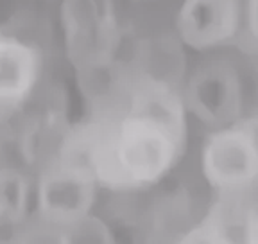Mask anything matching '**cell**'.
Wrapping results in <instances>:
<instances>
[{
	"instance_id": "cell-9",
	"label": "cell",
	"mask_w": 258,
	"mask_h": 244,
	"mask_svg": "<svg viewBox=\"0 0 258 244\" xmlns=\"http://www.w3.org/2000/svg\"><path fill=\"white\" fill-rule=\"evenodd\" d=\"M61 244H115L104 221L92 214L61 228Z\"/></svg>"
},
{
	"instance_id": "cell-11",
	"label": "cell",
	"mask_w": 258,
	"mask_h": 244,
	"mask_svg": "<svg viewBox=\"0 0 258 244\" xmlns=\"http://www.w3.org/2000/svg\"><path fill=\"white\" fill-rule=\"evenodd\" d=\"M246 244H258V221H251L246 233Z\"/></svg>"
},
{
	"instance_id": "cell-5",
	"label": "cell",
	"mask_w": 258,
	"mask_h": 244,
	"mask_svg": "<svg viewBox=\"0 0 258 244\" xmlns=\"http://www.w3.org/2000/svg\"><path fill=\"white\" fill-rule=\"evenodd\" d=\"M186 102L194 115L208 126L231 124L240 108V88L233 70L212 65L199 70L186 90Z\"/></svg>"
},
{
	"instance_id": "cell-14",
	"label": "cell",
	"mask_w": 258,
	"mask_h": 244,
	"mask_svg": "<svg viewBox=\"0 0 258 244\" xmlns=\"http://www.w3.org/2000/svg\"><path fill=\"white\" fill-rule=\"evenodd\" d=\"M137 2H144V0H137Z\"/></svg>"
},
{
	"instance_id": "cell-13",
	"label": "cell",
	"mask_w": 258,
	"mask_h": 244,
	"mask_svg": "<svg viewBox=\"0 0 258 244\" xmlns=\"http://www.w3.org/2000/svg\"><path fill=\"white\" fill-rule=\"evenodd\" d=\"M2 38H4V36H2V34H0V40H2Z\"/></svg>"
},
{
	"instance_id": "cell-12",
	"label": "cell",
	"mask_w": 258,
	"mask_h": 244,
	"mask_svg": "<svg viewBox=\"0 0 258 244\" xmlns=\"http://www.w3.org/2000/svg\"><path fill=\"white\" fill-rule=\"evenodd\" d=\"M249 18H251V25H253V29H254V34H256V38H258V0L251 2Z\"/></svg>"
},
{
	"instance_id": "cell-8",
	"label": "cell",
	"mask_w": 258,
	"mask_h": 244,
	"mask_svg": "<svg viewBox=\"0 0 258 244\" xmlns=\"http://www.w3.org/2000/svg\"><path fill=\"white\" fill-rule=\"evenodd\" d=\"M27 205V181L18 172H0V217L18 219Z\"/></svg>"
},
{
	"instance_id": "cell-1",
	"label": "cell",
	"mask_w": 258,
	"mask_h": 244,
	"mask_svg": "<svg viewBox=\"0 0 258 244\" xmlns=\"http://www.w3.org/2000/svg\"><path fill=\"white\" fill-rule=\"evenodd\" d=\"M183 133L181 102L163 86H147L125 117L90 139L83 167L111 189L145 187L174 165Z\"/></svg>"
},
{
	"instance_id": "cell-3",
	"label": "cell",
	"mask_w": 258,
	"mask_h": 244,
	"mask_svg": "<svg viewBox=\"0 0 258 244\" xmlns=\"http://www.w3.org/2000/svg\"><path fill=\"white\" fill-rule=\"evenodd\" d=\"M97 179L79 163H61L40 176L36 203L47 223L63 228L90 216L95 203Z\"/></svg>"
},
{
	"instance_id": "cell-2",
	"label": "cell",
	"mask_w": 258,
	"mask_h": 244,
	"mask_svg": "<svg viewBox=\"0 0 258 244\" xmlns=\"http://www.w3.org/2000/svg\"><path fill=\"white\" fill-rule=\"evenodd\" d=\"M61 25L69 61L81 74H97L118 47L115 0H63Z\"/></svg>"
},
{
	"instance_id": "cell-6",
	"label": "cell",
	"mask_w": 258,
	"mask_h": 244,
	"mask_svg": "<svg viewBox=\"0 0 258 244\" xmlns=\"http://www.w3.org/2000/svg\"><path fill=\"white\" fill-rule=\"evenodd\" d=\"M238 25L237 0H183L177 31L188 47L212 49L233 36Z\"/></svg>"
},
{
	"instance_id": "cell-7",
	"label": "cell",
	"mask_w": 258,
	"mask_h": 244,
	"mask_svg": "<svg viewBox=\"0 0 258 244\" xmlns=\"http://www.w3.org/2000/svg\"><path fill=\"white\" fill-rule=\"evenodd\" d=\"M40 59L31 45L15 38L0 40V102H18L38 81Z\"/></svg>"
},
{
	"instance_id": "cell-10",
	"label": "cell",
	"mask_w": 258,
	"mask_h": 244,
	"mask_svg": "<svg viewBox=\"0 0 258 244\" xmlns=\"http://www.w3.org/2000/svg\"><path fill=\"white\" fill-rule=\"evenodd\" d=\"M179 244H233L215 221H205L181 237Z\"/></svg>"
},
{
	"instance_id": "cell-4",
	"label": "cell",
	"mask_w": 258,
	"mask_h": 244,
	"mask_svg": "<svg viewBox=\"0 0 258 244\" xmlns=\"http://www.w3.org/2000/svg\"><path fill=\"white\" fill-rule=\"evenodd\" d=\"M203 172L214 187L247 185L258 174V146L253 135L237 128H222L203 149Z\"/></svg>"
}]
</instances>
